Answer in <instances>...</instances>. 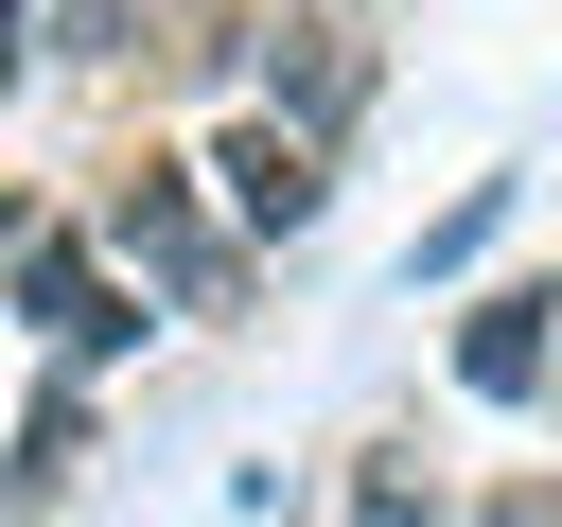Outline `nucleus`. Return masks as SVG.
<instances>
[{
	"mask_svg": "<svg viewBox=\"0 0 562 527\" xmlns=\"http://www.w3.org/2000/svg\"><path fill=\"white\" fill-rule=\"evenodd\" d=\"M457 386H474V404H544V386H562V299H544V281H492V299L457 316Z\"/></svg>",
	"mask_w": 562,
	"mask_h": 527,
	"instance_id": "obj_5",
	"label": "nucleus"
},
{
	"mask_svg": "<svg viewBox=\"0 0 562 527\" xmlns=\"http://www.w3.org/2000/svg\"><path fill=\"white\" fill-rule=\"evenodd\" d=\"M88 474V369H53L35 404H18V474H0V509H53Z\"/></svg>",
	"mask_w": 562,
	"mask_h": 527,
	"instance_id": "obj_6",
	"label": "nucleus"
},
{
	"mask_svg": "<svg viewBox=\"0 0 562 527\" xmlns=\"http://www.w3.org/2000/svg\"><path fill=\"white\" fill-rule=\"evenodd\" d=\"M544 299H562V264H544Z\"/></svg>",
	"mask_w": 562,
	"mask_h": 527,
	"instance_id": "obj_13",
	"label": "nucleus"
},
{
	"mask_svg": "<svg viewBox=\"0 0 562 527\" xmlns=\"http://www.w3.org/2000/svg\"><path fill=\"white\" fill-rule=\"evenodd\" d=\"M544 404H562V386H544Z\"/></svg>",
	"mask_w": 562,
	"mask_h": 527,
	"instance_id": "obj_14",
	"label": "nucleus"
},
{
	"mask_svg": "<svg viewBox=\"0 0 562 527\" xmlns=\"http://www.w3.org/2000/svg\"><path fill=\"white\" fill-rule=\"evenodd\" d=\"M457 527H562V474H509V492H474Z\"/></svg>",
	"mask_w": 562,
	"mask_h": 527,
	"instance_id": "obj_10",
	"label": "nucleus"
},
{
	"mask_svg": "<svg viewBox=\"0 0 562 527\" xmlns=\"http://www.w3.org/2000/svg\"><path fill=\"white\" fill-rule=\"evenodd\" d=\"M18 246H35V211H18V176H0V264H18Z\"/></svg>",
	"mask_w": 562,
	"mask_h": 527,
	"instance_id": "obj_12",
	"label": "nucleus"
},
{
	"mask_svg": "<svg viewBox=\"0 0 562 527\" xmlns=\"http://www.w3.org/2000/svg\"><path fill=\"white\" fill-rule=\"evenodd\" d=\"M246 70H263V123H299V141H334L369 105V35L351 18H299V0H246Z\"/></svg>",
	"mask_w": 562,
	"mask_h": 527,
	"instance_id": "obj_3",
	"label": "nucleus"
},
{
	"mask_svg": "<svg viewBox=\"0 0 562 527\" xmlns=\"http://www.w3.org/2000/svg\"><path fill=\"white\" fill-rule=\"evenodd\" d=\"M211 193H228V228L246 246H299L316 211H334V141H299V123H211Z\"/></svg>",
	"mask_w": 562,
	"mask_h": 527,
	"instance_id": "obj_4",
	"label": "nucleus"
},
{
	"mask_svg": "<svg viewBox=\"0 0 562 527\" xmlns=\"http://www.w3.org/2000/svg\"><path fill=\"white\" fill-rule=\"evenodd\" d=\"M53 53H88V70H123V53H140V0H53Z\"/></svg>",
	"mask_w": 562,
	"mask_h": 527,
	"instance_id": "obj_9",
	"label": "nucleus"
},
{
	"mask_svg": "<svg viewBox=\"0 0 562 527\" xmlns=\"http://www.w3.org/2000/svg\"><path fill=\"white\" fill-rule=\"evenodd\" d=\"M0 316H18V334H53L70 369H105V351H140V316H158V299L105 264V228H35V246L0 264Z\"/></svg>",
	"mask_w": 562,
	"mask_h": 527,
	"instance_id": "obj_2",
	"label": "nucleus"
},
{
	"mask_svg": "<svg viewBox=\"0 0 562 527\" xmlns=\"http://www.w3.org/2000/svg\"><path fill=\"white\" fill-rule=\"evenodd\" d=\"M351 527H457V509H439V474H404V457H351Z\"/></svg>",
	"mask_w": 562,
	"mask_h": 527,
	"instance_id": "obj_8",
	"label": "nucleus"
},
{
	"mask_svg": "<svg viewBox=\"0 0 562 527\" xmlns=\"http://www.w3.org/2000/svg\"><path fill=\"white\" fill-rule=\"evenodd\" d=\"M18 70H35V0H0V88H18Z\"/></svg>",
	"mask_w": 562,
	"mask_h": 527,
	"instance_id": "obj_11",
	"label": "nucleus"
},
{
	"mask_svg": "<svg viewBox=\"0 0 562 527\" xmlns=\"http://www.w3.org/2000/svg\"><path fill=\"white\" fill-rule=\"evenodd\" d=\"M492 228H509V176H474V193L404 246V299H422V281H474V264H492Z\"/></svg>",
	"mask_w": 562,
	"mask_h": 527,
	"instance_id": "obj_7",
	"label": "nucleus"
},
{
	"mask_svg": "<svg viewBox=\"0 0 562 527\" xmlns=\"http://www.w3.org/2000/svg\"><path fill=\"white\" fill-rule=\"evenodd\" d=\"M88 228H105V264H123V281H140L158 316H246V264H263V246L228 228L211 158H123Z\"/></svg>",
	"mask_w": 562,
	"mask_h": 527,
	"instance_id": "obj_1",
	"label": "nucleus"
}]
</instances>
